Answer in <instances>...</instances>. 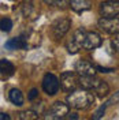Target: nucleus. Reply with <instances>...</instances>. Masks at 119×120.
<instances>
[{
  "mask_svg": "<svg viewBox=\"0 0 119 120\" xmlns=\"http://www.w3.org/2000/svg\"><path fill=\"white\" fill-rule=\"evenodd\" d=\"M0 119H1V120H10V116H8L7 113L1 112V113H0Z\"/></svg>",
  "mask_w": 119,
  "mask_h": 120,
  "instance_id": "393cba45",
  "label": "nucleus"
},
{
  "mask_svg": "<svg viewBox=\"0 0 119 120\" xmlns=\"http://www.w3.org/2000/svg\"><path fill=\"white\" fill-rule=\"evenodd\" d=\"M14 71H15V67L11 61H8L6 59L0 60V74H1V78H10L14 74Z\"/></svg>",
  "mask_w": 119,
  "mask_h": 120,
  "instance_id": "4468645a",
  "label": "nucleus"
},
{
  "mask_svg": "<svg viewBox=\"0 0 119 120\" xmlns=\"http://www.w3.org/2000/svg\"><path fill=\"white\" fill-rule=\"evenodd\" d=\"M79 86L82 89L95 91L97 97L103 98L104 96L108 94L110 86L100 78H97L96 75H79Z\"/></svg>",
  "mask_w": 119,
  "mask_h": 120,
  "instance_id": "f03ea898",
  "label": "nucleus"
},
{
  "mask_svg": "<svg viewBox=\"0 0 119 120\" xmlns=\"http://www.w3.org/2000/svg\"><path fill=\"white\" fill-rule=\"evenodd\" d=\"M66 119H78V115H77V113H68V115H67L66 116Z\"/></svg>",
  "mask_w": 119,
  "mask_h": 120,
  "instance_id": "b1692460",
  "label": "nucleus"
},
{
  "mask_svg": "<svg viewBox=\"0 0 119 120\" xmlns=\"http://www.w3.org/2000/svg\"><path fill=\"white\" fill-rule=\"evenodd\" d=\"M44 3L48 6H53V7L59 8H66L67 6H70V0H44Z\"/></svg>",
  "mask_w": 119,
  "mask_h": 120,
  "instance_id": "f3484780",
  "label": "nucleus"
},
{
  "mask_svg": "<svg viewBox=\"0 0 119 120\" xmlns=\"http://www.w3.org/2000/svg\"><path fill=\"white\" fill-rule=\"evenodd\" d=\"M60 86L67 93L77 90V87L79 86V75L74 71H64L60 75Z\"/></svg>",
  "mask_w": 119,
  "mask_h": 120,
  "instance_id": "39448f33",
  "label": "nucleus"
},
{
  "mask_svg": "<svg viewBox=\"0 0 119 120\" xmlns=\"http://www.w3.org/2000/svg\"><path fill=\"white\" fill-rule=\"evenodd\" d=\"M8 100L12 102L16 106H22L23 102H25V98H23V94L21 90L18 89H11L10 93H8Z\"/></svg>",
  "mask_w": 119,
  "mask_h": 120,
  "instance_id": "2eb2a0df",
  "label": "nucleus"
},
{
  "mask_svg": "<svg viewBox=\"0 0 119 120\" xmlns=\"http://www.w3.org/2000/svg\"><path fill=\"white\" fill-rule=\"evenodd\" d=\"M0 29H1V31H6V33L11 31V29H12V22H11V19H10V18H3V19L0 21Z\"/></svg>",
  "mask_w": 119,
  "mask_h": 120,
  "instance_id": "a211bd4d",
  "label": "nucleus"
},
{
  "mask_svg": "<svg viewBox=\"0 0 119 120\" xmlns=\"http://www.w3.org/2000/svg\"><path fill=\"white\" fill-rule=\"evenodd\" d=\"M71 27V21L68 18H60V19H56L52 25V36L55 40H59V38H63L67 34V31Z\"/></svg>",
  "mask_w": 119,
  "mask_h": 120,
  "instance_id": "423d86ee",
  "label": "nucleus"
},
{
  "mask_svg": "<svg viewBox=\"0 0 119 120\" xmlns=\"http://www.w3.org/2000/svg\"><path fill=\"white\" fill-rule=\"evenodd\" d=\"M60 89V82L53 74H45L43 78V90L48 96H55Z\"/></svg>",
  "mask_w": 119,
  "mask_h": 120,
  "instance_id": "0eeeda50",
  "label": "nucleus"
},
{
  "mask_svg": "<svg viewBox=\"0 0 119 120\" xmlns=\"http://www.w3.org/2000/svg\"><path fill=\"white\" fill-rule=\"evenodd\" d=\"M4 48H7V49H28V41H26V38L19 36V37L8 40L4 44Z\"/></svg>",
  "mask_w": 119,
  "mask_h": 120,
  "instance_id": "f8f14e48",
  "label": "nucleus"
},
{
  "mask_svg": "<svg viewBox=\"0 0 119 120\" xmlns=\"http://www.w3.org/2000/svg\"><path fill=\"white\" fill-rule=\"evenodd\" d=\"M70 7L75 12H83L92 8V0H70Z\"/></svg>",
  "mask_w": 119,
  "mask_h": 120,
  "instance_id": "ddd939ff",
  "label": "nucleus"
},
{
  "mask_svg": "<svg viewBox=\"0 0 119 120\" xmlns=\"http://www.w3.org/2000/svg\"><path fill=\"white\" fill-rule=\"evenodd\" d=\"M101 44H103V38L99 33H96V31H88L86 33V37L83 41V49L93 51V49H97L99 46H101Z\"/></svg>",
  "mask_w": 119,
  "mask_h": 120,
  "instance_id": "9d476101",
  "label": "nucleus"
},
{
  "mask_svg": "<svg viewBox=\"0 0 119 120\" xmlns=\"http://www.w3.org/2000/svg\"><path fill=\"white\" fill-rule=\"evenodd\" d=\"M112 48L119 53V33L118 34H115V38L112 40Z\"/></svg>",
  "mask_w": 119,
  "mask_h": 120,
  "instance_id": "4be33fe9",
  "label": "nucleus"
},
{
  "mask_svg": "<svg viewBox=\"0 0 119 120\" xmlns=\"http://www.w3.org/2000/svg\"><path fill=\"white\" fill-rule=\"evenodd\" d=\"M70 105L68 102H63V101H56L51 105L49 111L47 113L45 119H51V120H60V119H66V116L70 113Z\"/></svg>",
  "mask_w": 119,
  "mask_h": 120,
  "instance_id": "20e7f679",
  "label": "nucleus"
},
{
  "mask_svg": "<svg viewBox=\"0 0 119 120\" xmlns=\"http://www.w3.org/2000/svg\"><path fill=\"white\" fill-rule=\"evenodd\" d=\"M96 67H97V70L101 71V72H112V71H114L112 68H105V67H100V66H96Z\"/></svg>",
  "mask_w": 119,
  "mask_h": 120,
  "instance_id": "5701e85b",
  "label": "nucleus"
},
{
  "mask_svg": "<svg viewBox=\"0 0 119 120\" xmlns=\"http://www.w3.org/2000/svg\"><path fill=\"white\" fill-rule=\"evenodd\" d=\"M40 116L36 111L33 109H28V111H22L19 113V119L21 120H37Z\"/></svg>",
  "mask_w": 119,
  "mask_h": 120,
  "instance_id": "dca6fc26",
  "label": "nucleus"
},
{
  "mask_svg": "<svg viewBox=\"0 0 119 120\" xmlns=\"http://www.w3.org/2000/svg\"><path fill=\"white\" fill-rule=\"evenodd\" d=\"M38 97V90L37 89H32L29 91V96H28V100L29 101H33L34 98H37Z\"/></svg>",
  "mask_w": 119,
  "mask_h": 120,
  "instance_id": "412c9836",
  "label": "nucleus"
},
{
  "mask_svg": "<svg viewBox=\"0 0 119 120\" xmlns=\"http://www.w3.org/2000/svg\"><path fill=\"white\" fill-rule=\"evenodd\" d=\"M119 102V90L115 93V94H112L111 97H110V100L107 101V104L108 105H115V104H118Z\"/></svg>",
  "mask_w": 119,
  "mask_h": 120,
  "instance_id": "aec40b11",
  "label": "nucleus"
},
{
  "mask_svg": "<svg viewBox=\"0 0 119 120\" xmlns=\"http://www.w3.org/2000/svg\"><path fill=\"white\" fill-rule=\"evenodd\" d=\"M75 72L78 75H96L97 67L89 63L88 60H79L75 64Z\"/></svg>",
  "mask_w": 119,
  "mask_h": 120,
  "instance_id": "9b49d317",
  "label": "nucleus"
},
{
  "mask_svg": "<svg viewBox=\"0 0 119 120\" xmlns=\"http://www.w3.org/2000/svg\"><path fill=\"white\" fill-rule=\"evenodd\" d=\"M67 102L71 108H74L77 111L89 109L95 104V96H93V93H90V90L81 87V90L77 89L67 96Z\"/></svg>",
  "mask_w": 119,
  "mask_h": 120,
  "instance_id": "f257e3e1",
  "label": "nucleus"
},
{
  "mask_svg": "<svg viewBox=\"0 0 119 120\" xmlns=\"http://www.w3.org/2000/svg\"><path fill=\"white\" fill-rule=\"evenodd\" d=\"M86 30L83 27H78L77 30H74V33L71 34V37L66 41V49L68 51V53L75 55L83 48V41L86 37Z\"/></svg>",
  "mask_w": 119,
  "mask_h": 120,
  "instance_id": "7ed1b4c3",
  "label": "nucleus"
},
{
  "mask_svg": "<svg viewBox=\"0 0 119 120\" xmlns=\"http://www.w3.org/2000/svg\"><path fill=\"white\" fill-rule=\"evenodd\" d=\"M107 106H108V104L105 102V104H103L99 109H97L96 112L93 113V119L97 120V119H101L103 116H104V113H105V109H107Z\"/></svg>",
  "mask_w": 119,
  "mask_h": 120,
  "instance_id": "6ab92c4d",
  "label": "nucleus"
},
{
  "mask_svg": "<svg viewBox=\"0 0 119 120\" xmlns=\"http://www.w3.org/2000/svg\"><path fill=\"white\" fill-rule=\"evenodd\" d=\"M97 25L107 34H118L119 33V18H116V16H114V18L101 16L99 19Z\"/></svg>",
  "mask_w": 119,
  "mask_h": 120,
  "instance_id": "6e6552de",
  "label": "nucleus"
},
{
  "mask_svg": "<svg viewBox=\"0 0 119 120\" xmlns=\"http://www.w3.org/2000/svg\"><path fill=\"white\" fill-rule=\"evenodd\" d=\"M100 15L105 18H114L119 15V0H107L100 4Z\"/></svg>",
  "mask_w": 119,
  "mask_h": 120,
  "instance_id": "1a4fd4ad",
  "label": "nucleus"
}]
</instances>
